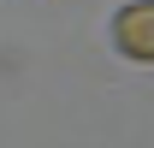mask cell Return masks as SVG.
I'll use <instances>...</instances> for the list:
<instances>
[{"label": "cell", "mask_w": 154, "mask_h": 148, "mask_svg": "<svg viewBox=\"0 0 154 148\" xmlns=\"http://www.w3.org/2000/svg\"><path fill=\"white\" fill-rule=\"evenodd\" d=\"M113 42L131 59H154V0H136L113 18Z\"/></svg>", "instance_id": "cell-1"}]
</instances>
